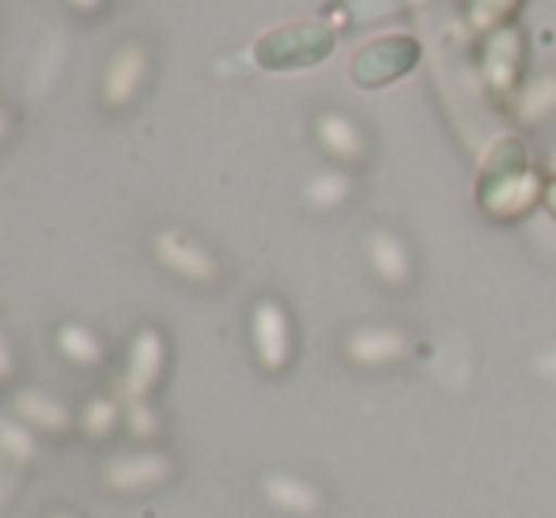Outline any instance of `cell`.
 I'll return each mask as SVG.
<instances>
[{
    "label": "cell",
    "mask_w": 556,
    "mask_h": 518,
    "mask_svg": "<svg viewBox=\"0 0 556 518\" xmlns=\"http://www.w3.org/2000/svg\"><path fill=\"white\" fill-rule=\"evenodd\" d=\"M53 518H73V515H53Z\"/></svg>",
    "instance_id": "obj_18"
},
{
    "label": "cell",
    "mask_w": 556,
    "mask_h": 518,
    "mask_svg": "<svg viewBox=\"0 0 556 518\" xmlns=\"http://www.w3.org/2000/svg\"><path fill=\"white\" fill-rule=\"evenodd\" d=\"M160 367H163V337L155 333V329H144V333L132 341L129 367H125V379H122L125 402H144V394L152 390Z\"/></svg>",
    "instance_id": "obj_1"
},
{
    "label": "cell",
    "mask_w": 556,
    "mask_h": 518,
    "mask_svg": "<svg viewBox=\"0 0 556 518\" xmlns=\"http://www.w3.org/2000/svg\"><path fill=\"white\" fill-rule=\"evenodd\" d=\"M155 254H160L170 269L182 273V277H190V280H213V273H216L208 250H201L198 242H190L186 235H178V231H160V235H155Z\"/></svg>",
    "instance_id": "obj_3"
},
{
    "label": "cell",
    "mask_w": 556,
    "mask_h": 518,
    "mask_svg": "<svg viewBox=\"0 0 556 518\" xmlns=\"http://www.w3.org/2000/svg\"><path fill=\"white\" fill-rule=\"evenodd\" d=\"M337 193H344V182L341 178H318V182H311V201H333Z\"/></svg>",
    "instance_id": "obj_14"
},
{
    "label": "cell",
    "mask_w": 556,
    "mask_h": 518,
    "mask_svg": "<svg viewBox=\"0 0 556 518\" xmlns=\"http://www.w3.org/2000/svg\"><path fill=\"white\" fill-rule=\"evenodd\" d=\"M125 420H129L132 435H140V439L155 435V413L148 409L144 402H125Z\"/></svg>",
    "instance_id": "obj_13"
},
{
    "label": "cell",
    "mask_w": 556,
    "mask_h": 518,
    "mask_svg": "<svg viewBox=\"0 0 556 518\" xmlns=\"http://www.w3.org/2000/svg\"><path fill=\"white\" fill-rule=\"evenodd\" d=\"M114 420H117V402H111V397H96L84 409V431L88 435H106L114 428Z\"/></svg>",
    "instance_id": "obj_12"
},
{
    "label": "cell",
    "mask_w": 556,
    "mask_h": 518,
    "mask_svg": "<svg viewBox=\"0 0 556 518\" xmlns=\"http://www.w3.org/2000/svg\"><path fill=\"white\" fill-rule=\"evenodd\" d=\"M58 344L61 352H65L68 359H76V364H99L103 359V344L96 341V333L91 329H84L80 321H68V326L58 329Z\"/></svg>",
    "instance_id": "obj_8"
},
{
    "label": "cell",
    "mask_w": 556,
    "mask_h": 518,
    "mask_svg": "<svg viewBox=\"0 0 556 518\" xmlns=\"http://www.w3.org/2000/svg\"><path fill=\"white\" fill-rule=\"evenodd\" d=\"M254 349L269 371L288 364V318L277 303H257L254 311Z\"/></svg>",
    "instance_id": "obj_2"
},
{
    "label": "cell",
    "mask_w": 556,
    "mask_h": 518,
    "mask_svg": "<svg viewBox=\"0 0 556 518\" xmlns=\"http://www.w3.org/2000/svg\"><path fill=\"white\" fill-rule=\"evenodd\" d=\"M144 68H148V58L140 46H125V50L114 53L111 68H106V103L122 106L137 96L140 80H144Z\"/></svg>",
    "instance_id": "obj_5"
},
{
    "label": "cell",
    "mask_w": 556,
    "mask_h": 518,
    "mask_svg": "<svg viewBox=\"0 0 556 518\" xmlns=\"http://www.w3.org/2000/svg\"><path fill=\"white\" fill-rule=\"evenodd\" d=\"M352 359H359V364H379V359H390L402 352V344H397L394 333H382V329H367V333H356L349 344Z\"/></svg>",
    "instance_id": "obj_10"
},
{
    "label": "cell",
    "mask_w": 556,
    "mask_h": 518,
    "mask_svg": "<svg viewBox=\"0 0 556 518\" xmlns=\"http://www.w3.org/2000/svg\"><path fill=\"white\" fill-rule=\"evenodd\" d=\"M265 500L277 504L280 511H292V515H315L323 507V496H318L315 484L300 481L292 473H273L265 477Z\"/></svg>",
    "instance_id": "obj_6"
},
{
    "label": "cell",
    "mask_w": 556,
    "mask_h": 518,
    "mask_svg": "<svg viewBox=\"0 0 556 518\" xmlns=\"http://www.w3.org/2000/svg\"><path fill=\"white\" fill-rule=\"evenodd\" d=\"M170 473V462L167 454H155V451H137V454H122L106 466V481L114 489H148V484L163 481Z\"/></svg>",
    "instance_id": "obj_4"
},
{
    "label": "cell",
    "mask_w": 556,
    "mask_h": 518,
    "mask_svg": "<svg viewBox=\"0 0 556 518\" xmlns=\"http://www.w3.org/2000/svg\"><path fill=\"white\" fill-rule=\"evenodd\" d=\"M15 413L23 416V424H35V428H46V431H65L68 424H73L68 405L42 394V390H20V394H15Z\"/></svg>",
    "instance_id": "obj_7"
},
{
    "label": "cell",
    "mask_w": 556,
    "mask_h": 518,
    "mask_svg": "<svg viewBox=\"0 0 556 518\" xmlns=\"http://www.w3.org/2000/svg\"><path fill=\"white\" fill-rule=\"evenodd\" d=\"M8 129V117H4V110H0V132H4Z\"/></svg>",
    "instance_id": "obj_17"
},
{
    "label": "cell",
    "mask_w": 556,
    "mask_h": 518,
    "mask_svg": "<svg viewBox=\"0 0 556 518\" xmlns=\"http://www.w3.org/2000/svg\"><path fill=\"white\" fill-rule=\"evenodd\" d=\"M12 367H15L12 349H8V341L0 337V379H8V375H12Z\"/></svg>",
    "instance_id": "obj_15"
},
{
    "label": "cell",
    "mask_w": 556,
    "mask_h": 518,
    "mask_svg": "<svg viewBox=\"0 0 556 518\" xmlns=\"http://www.w3.org/2000/svg\"><path fill=\"white\" fill-rule=\"evenodd\" d=\"M318 132H323V140L333 148V152L341 155H352L359 148L356 132H352L349 122H341V117H323V125H318Z\"/></svg>",
    "instance_id": "obj_11"
},
{
    "label": "cell",
    "mask_w": 556,
    "mask_h": 518,
    "mask_svg": "<svg viewBox=\"0 0 556 518\" xmlns=\"http://www.w3.org/2000/svg\"><path fill=\"white\" fill-rule=\"evenodd\" d=\"M0 454H4V458H12L15 466H27V462L38 458V443L20 420H8V416H0Z\"/></svg>",
    "instance_id": "obj_9"
},
{
    "label": "cell",
    "mask_w": 556,
    "mask_h": 518,
    "mask_svg": "<svg viewBox=\"0 0 556 518\" xmlns=\"http://www.w3.org/2000/svg\"><path fill=\"white\" fill-rule=\"evenodd\" d=\"M73 4H80V8H96L99 0H73Z\"/></svg>",
    "instance_id": "obj_16"
}]
</instances>
